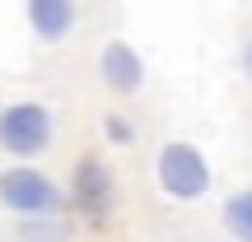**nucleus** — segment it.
Instances as JSON below:
<instances>
[{
	"mask_svg": "<svg viewBox=\"0 0 252 242\" xmlns=\"http://www.w3.org/2000/svg\"><path fill=\"white\" fill-rule=\"evenodd\" d=\"M210 163L201 154V144L191 140H163L154 154V187L173 205H201L210 196Z\"/></svg>",
	"mask_w": 252,
	"mask_h": 242,
	"instance_id": "obj_1",
	"label": "nucleus"
},
{
	"mask_svg": "<svg viewBox=\"0 0 252 242\" xmlns=\"http://www.w3.org/2000/svg\"><path fill=\"white\" fill-rule=\"evenodd\" d=\"M103 135H108L112 144H131L135 140V126L122 117V112H108V117H103Z\"/></svg>",
	"mask_w": 252,
	"mask_h": 242,
	"instance_id": "obj_8",
	"label": "nucleus"
},
{
	"mask_svg": "<svg viewBox=\"0 0 252 242\" xmlns=\"http://www.w3.org/2000/svg\"><path fill=\"white\" fill-rule=\"evenodd\" d=\"M220 224H224L229 242H252V187H238L220 205Z\"/></svg>",
	"mask_w": 252,
	"mask_h": 242,
	"instance_id": "obj_7",
	"label": "nucleus"
},
{
	"mask_svg": "<svg viewBox=\"0 0 252 242\" xmlns=\"http://www.w3.org/2000/svg\"><path fill=\"white\" fill-rule=\"evenodd\" d=\"M56 140V117L47 103H9L0 108V149L14 154L19 163L47 154Z\"/></svg>",
	"mask_w": 252,
	"mask_h": 242,
	"instance_id": "obj_2",
	"label": "nucleus"
},
{
	"mask_svg": "<svg viewBox=\"0 0 252 242\" xmlns=\"http://www.w3.org/2000/svg\"><path fill=\"white\" fill-rule=\"evenodd\" d=\"M0 205L14 210V215H56L65 205V191L56 187L47 172H37L33 163H14V168L0 172Z\"/></svg>",
	"mask_w": 252,
	"mask_h": 242,
	"instance_id": "obj_3",
	"label": "nucleus"
},
{
	"mask_svg": "<svg viewBox=\"0 0 252 242\" xmlns=\"http://www.w3.org/2000/svg\"><path fill=\"white\" fill-rule=\"evenodd\" d=\"M238 5H252V0H238Z\"/></svg>",
	"mask_w": 252,
	"mask_h": 242,
	"instance_id": "obj_10",
	"label": "nucleus"
},
{
	"mask_svg": "<svg viewBox=\"0 0 252 242\" xmlns=\"http://www.w3.org/2000/svg\"><path fill=\"white\" fill-rule=\"evenodd\" d=\"M24 14H28V28H33V37L42 47H61L75 33V24H80V5L75 0H24Z\"/></svg>",
	"mask_w": 252,
	"mask_h": 242,
	"instance_id": "obj_5",
	"label": "nucleus"
},
{
	"mask_svg": "<svg viewBox=\"0 0 252 242\" xmlns=\"http://www.w3.org/2000/svg\"><path fill=\"white\" fill-rule=\"evenodd\" d=\"M98 80L108 84V93H117V98H135V93L145 89V80H150V65H145V56L135 52L131 42L112 37L98 52Z\"/></svg>",
	"mask_w": 252,
	"mask_h": 242,
	"instance_id": "obj_4",
	"label": "nucleus"
},
{
	"mask_svg": "<svg viewBox=\"0 0 252 242\" xmlns=\"http://www.w3.org/2000/svg\"><path fill=\"white\" fill-rule=\"evenodd\" d=\"M238 70H243V80H252V33L243 37V47H238Z\"/></svg>",
	"mask_w": 252,
	"mask_h": 242,
	"instance_id": "obj_9",
	"label": "nucleus"
},
{
	"mask_svg": "<svg viewBox=\"0 0 252 242\" xmlns=\"http://www.w3.org/2000/svg\"><path fill=\"white\" fill-rule=\"evenodd\" d=\"M70 191H75V205L89 210V215H103L117 196V177L103 159H80L75 163V177H70Z\"/></svg>",
	"mask_w": 252,
	"mask_h": 242,
	"instance_id": "obj_6",
	"label": "nucleus"
}]
</instances>
